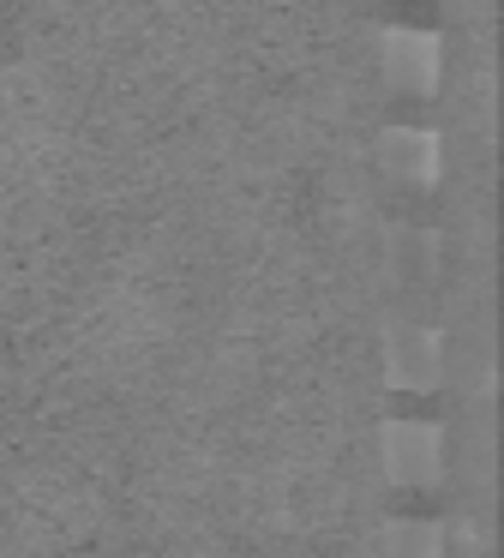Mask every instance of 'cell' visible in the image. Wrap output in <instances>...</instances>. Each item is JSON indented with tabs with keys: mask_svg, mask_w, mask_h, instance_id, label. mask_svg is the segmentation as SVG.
Listing matches in <instances>:
<instances>
[{
	"mask_svg": "<svg viewBox=\"0 0 504 558\" xmlns=\"http://www.w3.org/2000/svg\"><path fill=\"white\" fill-rule=\"evenodd\" d=\"M379 49H384V73H391L396 90H415V97H432V90H439L444 49H439V37H432V31H420V25H384Z\"/></svg>",
	"mask_w": 504,
	"mask_h": 558,
	"instance_id": "1",
	"label": "cell"
},
{
	"mask_svg": "<svg viewBox=\"0 0 504 558\" xmlns=\"http://www.w3.org/2000/svg\"><path fill=\"white\" fill-rule=\"evenodd\" d=\"M384 469L396 486H432L439 481V426L427 421H384Z\"/></svg>",
	"mask_w": 504,
	"mask_h": 558,
	"instance_id": "2",
	"label": "cell"
},
{
	"mask_svg": "<svg viewBox=\"0 0 504 558\" xmlns=\"http://www.w3.org/2000/svg\"><path fill=\"white\" fill-rule=\"evenodd\" d=\"M384 162L403 181L432 186L439 181V133L432 126H384Z\"/></svg>",
	"mask_w": 504,
	"mask_h": 558,
	"instance_id": "3",
	"label": "cell"
},
{
	"mask_svg": "<svg viewBox=\"0 0 504 558\" xmlns=\"http://www.w3.org/2000/svg\"><path fill=\"white\" fill-rule=\"evenodd\" d=\"M391 378L396 385L427 390L432 378H439V337H408L403 349H396V361H391Z\"/></svg>",
	"mask_w": 504,
	"mask_h": 558,
	"instance_id": "4",
	"label": "cell"
},
{
	"mask_svg": "<svg viewBox=\"0 0 504 558\" xmlns=\"http://www.w3.org/2000/svg\"><path fill=\"white\" fill-rule=\"evenodd\" d=\"M391 553L396 558H444L439 522H391Z\"/></svg>",
	"mask_w": 504,
	"mask_h": 558,
	"instance_id": "5",
	"label": "cell"
}]
</instances>
